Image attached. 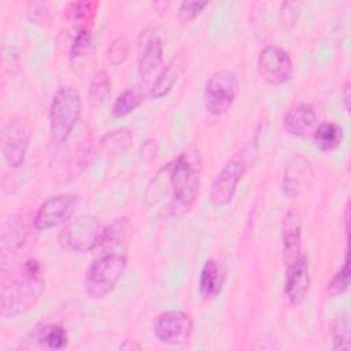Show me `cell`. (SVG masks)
<instances>
[{"label": "cell", "mask_w": 351, "mask_h": 351, "mask_svg": "<svg viewBox=\"0 0 351 351\" xmlns=\"http://www.w3.org/2000/svg\"><path fill=\"white\" fill-rule=\"evenodd\" d=\"M200 154L196 148H188L173 160L158 170L151 180L145 200L149 206L159 203L169 192L167 213L170 215H181L191 210L196 202L200 185Z\"/></svg>", "instance_id": "cell-1"}, {"label": "cell", "mask_w": 351, "mask_h": 351, "mask_svg": "<svg viewBox=\"0 0 351 351\" xmlns=\"http://www.w3.org/2000/svg\"><path fill=\"white\" fill-rule=\"evenodd\" d=\"M44 291L41 265L36 259H27L21 270L5 277L0 291L1 318H15L30 310Z\"/></svg>", "instance_id": "cell-2"}, {"label": "cell", "mask_w": 351, "mask_h": 351, "mask_svg": "<svg viewBox=\"0 0 351 351\" xmlns=\"http://www.w3.org/2000/svg\"><path fill=\"white\" fill-rule=\"evenodd\" d=\"M82 110L78 90L73 86L59 88L49 106V133L55 143H64L77 125Z\"/></svg>", "instance_id": "cell-3"}, {"label": "cell", "mask_w": 351, "mask_h": 351, "mask_svg": "<svg viewBox=\"0 0 351 351\" xmlns=\"http://www.w3.org/2000/svg\"><path fill=\"white\" fill-rule=\"evenodd\" d=\"M126 265V256L121 252L99 255L85 273V293L90 299H101L107 296L121 280Z\"/></svg>", "instance_id": "cell-4"}, {"label": "cell", "mask_w": 351, "mask_h": 351, "mask_svg": "<svg viewBox=\"0 0 351 351\" xmlns=\"http://www.w3.org/2000/svg\"><path fill=\"white\" fill-rule=\"evenodd\" d=\"M239 92V78L234 71L222 69L211 74L204 86V106L213 115L230 110Z\"/></svg>", "instance_id": "cell-5"}, {"label": "cell", "mask_w": 351, "mask_h": 351, "mask_svg": "<svg viewBox=\"0 0 351 351\" xmlns=\"http://www.w3.org/2000/svg\"><path fill=\"white\" fill-rule=\"evenodd\" d=\"M247 154L244 149L236 152L215 176L211 189L210 200L215 206H226L234 196L239 182L247 170Z\"/></svg>", "instance_id": "cell-6"}, {"label": "cell", "mask_w": 351, "mask_h": 351, "mask_svg": "<svg viewBox=\"0 0 351 351\" xmlns=\"http://www.w3.org/2000/svg\"><path fill=\"white\" fill-rule=\"evenodd\" d=\"M101 232V223L96 217L81 215L64 228L59 241L69 251L88 252L95 250Z\"/></svg>", "instance_id": "cell-7"}, {"label": "cell", "mask_w": 351, "mask_h": 351, "mask_svg": "<svg viewBox=\"0 0 351 351\" xmlns=\"http://www.w3.org/2000/svg\"><path fill=\"white\" fill-rule=\"evenodd\" d=\"M80 203V196L71 193H62L47 199L37 210L33 218L36 230H49L66 222L75 211Z\"/></svg>", "instance_id": "cell-8"}, {"label": "cell", "mask_w": 351, "mask_h": 351, "mask_svg": "<svg viewBox=\"0 0 351 351\" xmlns=\"http://www.w3.org/2000/svg\"><path fill=\"white\" fill-rule=\"evenodd\" d=\"M258 71L267 84L278 86L291 80L293 63L285 49L277 45H267L259 52Z\"/></svg>", "instance_id": "cell-9"}, {"label": "cell", "mask_w": 351, "mask_h": 351, "mask_svg": "<svg viewBox=\"0 0 351 351\" xmlns=\"http://www.w3.org/2000/svg\"><path fill=\"white\" fill-rule=\"evenodd\" d=\"M193 329V322L189 314L181 310H169L158 315L154 324L156 339L169 346L185 344Z\"/></svg>", "instance_id": "cell-10"}, {"label": "cell", "mask_w": 351, "mask_h": 351, "mask_svg": "<svg viewBox=\"0 0 351 351\" xmlns=\"http://www.w3.org/2000/svg\"><path fill=\"white\" fill-rule=\"evenodd\" d=\"M32 132L26 122L11 121L1 130V154L11 167H19L26 156Z\"/></svg>", "instance_id": "cell-11"}, {"label": "cell", "mask_w": 351, "mask_h": 351, "mask_svg": "<svg viewBox=\"0 0 351 351\" xmlns=\"http://www.w3.org/2000/svg\"><path fill=\"white\" fill-rule=\"evenodd\" d=\"M163 44L155 27H145L138 38L137 52V69L141 77L147 78L162 63Z\"/></svg>", "instance_id": "cell-12"}, {"label": "cell", "mask_w": 351, "mask_h": 351, "mask_svg": "<svg viewBox=\"0 0 351 351\" xmlns=\"http://www.w3.org/2000/svg\"><path fill=\"white\" fill-rule=\"evenodd\" d=\"M310 287L308 259L302 254L296 261L287 265L284 293L291 304H299L307 295Z\"/></svg>", "instance_id": "cell-13"}, {"label": "cell", "mask_w": 351, "mask_h": 351, "mask_svg": "<svg viewBox=\"0 0 351 351\" xmlns=\"http://www.w3.org/2000/svg\"><path fill=\"white\" fill-rule=\"evenodd\" d=\"M311 178H313V167L310 162L302 155L293 156L288 162L284 170V177H282L284 195L289 199L298 197L307 188Z\"/></svg>", "instance_id": "cell-14"}, {"label": "cell", "mask_w": 351, "mask_h": 351, "mask_svg": "<svg viewBox=\"0 0 351 351\" xmlns=\"http://www.w3.org/2000/svg\"><path fill=\"white\" fill-rule=\"evenodd\" d=\"M317 112L311 104L298 103L292 106L284 115V129L295 137H306L313 134L317 128Z\"/></svg>", "instance_id": "cell-15"}, {"label": "cell", "mask_w": 351, "mask_h": 351, "mask_svg": "<svg viewBox=\"0 0 351 351\" xmlns=\"http://www.w3.org/2000/svg\"><path fill=\"white\" fill-rule=\"evenodd\" d=\"M282 255L285 265L292 263L302 255V222L296 211L291 210L284 218Z\"/></svg>", "instance_id": "cell-16"}, {"label": "cell", "mask_w": 351, "mask_h": 351, "mask_svg": "<svg viewBox=\"0 0 351 351\" xmlns=\"http://www.w3.org/2000/svg\"><path fill=\"white\" fill-rule=\"evenodd\" d=\"M129 234V222L126 218L115 219L108 228L103 229L93 251L99 255L118 252L117 250L126 241Z\"/></svg>", "instance_id": "cell-17"}, {"label": "cell", "mask_w": 351, "mask_h": 351, "mask_svg": "<svg viewBox=\"0 0 351 351\" xmlns=\"http://www.w3.org/2000/svg\"><path fill=\"white\" fill-rule=\"evenodd\" d=\"M225 280L223 270L221 265L215 259H208L202 267L200 280H199V291L204 300H211L222 289Z\"/></svg>", "instance_id": "cell-18"}, {"label": "cell", "mask_w": 351, "mask_h": 351, "mask_svg": "<svg viewBox=\"0 0 351 351\" xmlns=\"http://www.w3.org/2000/svg\"><path fill=\"white\" fill-rule=\"evenodd\" d=\"M30 337L32 340H36L37 343L52 350H62L69 343L66 330L60 325H55V324H45V325L36 326L32 330Z\"/></svg>", "instance_id": "cell-19"}, {"label": "cell", "mask_w": 351, "mask_h": 351, "mask_svg": "<svg viewBox=\"0 0 351 351\" xmlns=\"http://www.w3.org/2000/svg\"><path fill=\"white\" fill-rule=\"evenodd\" d=\"M313 141L314 145L324 152L333 151L343 141V129L335 122H324L315 128Z\"/></svg>", "instance_id": "cell-20"}, {"label": "cell", "mask_w": 351, "mask_h": 351, "mask_svg": "<svg viewBox=\"0 0 351 351\" xmlns=\"http://www.w3.org/2000/svg\"><path fill=\"white\" fill-rule=\"evenodd\" d=\"M111 95V80L104 70H99L93 74L89 88H88V99L89 104L96 108L103 106Z\"/></svg>", "instance_id": "cell-21"}, {"label": "cell", "mask_w": 351, "mask_h": 351, "mask_svg": "<svg viewBox=\"0 0 351 351\" xmlns=\"http://www.w3.org/2000/svg\"><path fill=\"white\" fill-rule=\"evenodd\" d=\"M145 99V92L140 86H133L123 90L112 104V115L117 118L125 117L134 111Z\"/></svg>", "instance_id": "cell-22"}, {"label": "cell", "mask_w": 351, "mask_h": 351, "mask_svg": "<svg viewBox=\"0 0 351 351\" xmlns=\"http://www.w3.org/2000/svg\"><path fill=\"white\" fill-rule=\"evenodd\" d=\"M133 143V134L130 130L122 128V129H114L107 132L101 140L100 145L107 154H123Z\"/></svg>", "instance_id": "cell-23"}, {"label": "cell", "mask_w": 351, "mask_h": 351, "mask_svg": "<svg viewBox=\"0 0 351 351\" xmlns=\"http://www.w3.org/2000/svg\"><path fill=\"white\" fill-rule=\"evenodd\" d=\"M178 74H180V70H178L177 63L176 62L167 63L163 67V70L159 73L156 80L154 81L151 90H149V96L154 99H160V97L166 96L171 90L173 85L176 84Z\"/></svg>", "instance_id": "cell-24"}, {"label": "cell", "mask_w": 351, "mask_h": 351, "mask_svg": "<svg viewBox=\"0 0 351 351\" xmlns=\"http://www.w3.org/2000/svg\"><path fill=\"white\" fill-rule=\"evenodd\" d=\"M350 315L347 311H340L332 322V341L333 350H348L350 348Z\"/></svg>", "instance_id": "cell-25"}, {"label": "cell", "mask_w": 351, "mask_h": 351, "mask_svg": "<svg viewBox=\"0 0 351 351\" xmlns=\"http://www.w3.org/2000/svg\"><path fill=\"white\" fill-rule=\"evenodd\" d=\"M97 10L96 1H74L64 8V16L73 23H88L93 19Z\"/></svg>", "instance_id": "cell-26"}, {"label": "cell", "mask_w": 351, "mask_h": 351, "mask_svg": "<svg viewBox=\"0 0 351 351\" xmlns=\"http://www.w3.org/2000/svg\"><path fill=\"white\" fill-rule=\"evenodd\" d=\"M90 43H92L90 32L88 29H80L77 36L74 37V41L70 48L71 63L78 64L88 58L89 51H90Z\"/></svg>", "instance_id": "cell-27"}, {"label": "cell", "mask_w": 351, "mask_h": 351, "mask_svg": "<svg viewBox=\"0 0 351 351\" xmlns=\"http://www.w3.org/2000/svg\"><path fill=\"white\" fill-rule=\"evenodd\" d=\"M350 287V262H348V254H346L344 263L340 267V270L332 277L330 282L328 284V295L332 298L343 295Z\"/></svg>", "instance_id": "cell-28"}, {"label": "cell", "mask_w": 351, "mask_h": 351, "mask_svg": "<svg viewBox=\"0 0 351 351\" xmlns=\"http://www.w3.org/2000/svg\"><path fill=\"white\" fill-rule=\"evenodd\" d=\"M129 53V43L126 40L125 36H119L117 37L108 47V60L111 64L118 66L121 63H123L128 58Z\"/></svg>", "instance_id": "cell-29"}, {"label": "cell", "mask_w": 351, "mask_h": 351, "mask_svg": "<svg viewBox=\"0 0 351 351\" xmlns=\"http://www.w3.org/2000/svg\"><path fill=\"white\" fill-rule=\"evenodd\" d=\"M207 4V1H182L178 7V19L181 22L193 21L200 15Z\"/></svg>", "instance_id": "cell-30"}, {"label": "cell", "mask_w": 351, "mask_h": 351, "mask_svg": "<svg viewBox=\"0 0 351 351\" xmlns=\"http://www.w3.org/2000/svg\"><path fill=\"white\" fill-rule=\"evenodd\" d=\"M156 154H158V143H156V140L148 138V140H145L141 144V147H140V156H141L143 160L151 162L152 159H155Z\"/></svg>", "instance_id": "cell-31"}, {"label": "cell", "mask_w": 351, "mask_h": 351, "mask_svg": "<svg viewBox=\"0 0 351 351\" xmlns=\"http://www.w3.org/2000/svg\"><path fill=\"white\" fill-rule=\"evenodd\" d=\"M341 100H343V104H344V108L347 111H350V97H351V92H350V82L347 81L341 89Z\"/></svg>", "instance_id": "cell-32"}, {"label": "cell", "mask_w": 351, "mask_h": 351, "mask_svg": "<svg viewBox=\"0 0 351 351\" xmlns=\"http://www.w3.org/2000/svg\"><path fill=\"white\" fill-rule=\"evenodd\" d=\"M121 348L128 350V348H140V344H137L134 340H125L123 344H121Z\"/></svg>", "instance_id": "cell-33"}]
</instances>
